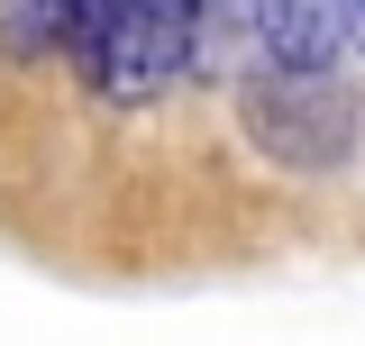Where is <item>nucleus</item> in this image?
<instances>
[{
	"label": "nucleus",
	"mask_w": 365,
	"mask_h": 346,
	"mask_svg": "<svg viewBox=\"0 0 365 346\" xmlns=\"http://www.w3.org/2000/svg\"><path fill=\"white\" fill-rule=\"evenodd\" d=\"M201 46V0H73V73L110 110H137L174 83Z\"/></svg>",
	"instance_id": "1"
},
{
	"label": "nucleus",
	"mask_w": 365,
	"mask_h": 346,
	"mask_svg": "<svg viewBox=\"0 0 365 346\" xmlns=\"http://www.w3.org/2000/svg\"><path fill=\"white\" fill-rule=\"evenodd\" d=\"M237 128L256 155H274L292 173H338L356 155L365 100L338 83V64H256L237 83Z\"/></svg>",
	"instance_id": "2"
},
{
	"label": "nucleus",
	"mask_w": 365,
	"mask_h": 346,
	"mask_svg": "<svg viewBox=\"0 0 365 346\" xmlns=\"http://www.w3.org/2000/svg\"><path fill=\"white\" fill-rule=\"evenodd\" d=\"M237 9H247L256 64H338V55H347L338 0H237Z\"/></svg>",
	"instance_id": "3"
},
{
	"label": "nucleus",
	"mask_w": 365,
	"mask_h": 346,
	"mask_svg": "<svg viewBox=\"0 0 365 346\" xmlns=\"http://www.w3.org/2000/svg\"><path fill=\"white\" fill-rule=\"evenodd\" d=\"M64 37H73V0H0V46L19 64L64 55Z\"/></svg>",
	"instance_id": "4"
},
{
	"label": "nucleus",
	"mask_w": 365,
	"mask_h": 346,
	"mask_svg": "<svg viewBox=\"0 0 365 346\" xmlns=\"http://www.w3.org/2000/svg\"><path fill=\"white\" fill-rule=\"evenodd\" d=\"M338 19H347V46L365 55V0H338Z\"/></svg>",
	"instance_id": "5"
}]
</instances>
